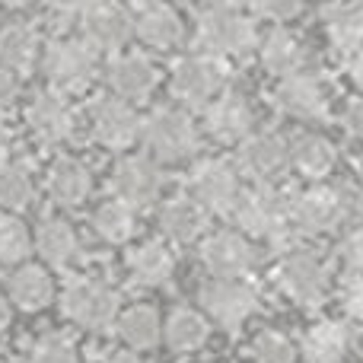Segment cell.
I'll list each match as a JSON object with an SVG mask.
<instances>
[{
  "instance_id": "f6af8a7d",
  "label": "cell",
  "mask_w": 363,
  "mask_h": 363,
  "mask_svg": "<svg viewBox=\"0 0 363 363\" xmlns=\"http://www.w3.org/2000/svg\"><path fill=\"white\" fill-rule=\"evenodd\" d=\"M207 4H211L213 10H239V6H245L249 0H207Z\"/></svg>"
},
{
  "instance_id": "f546056e",
  "label": "cell",
  "mask_w": 363,
  "mask_h": 363,
  "mask_svg": "<svg viewBox=\"0 0 363 363\" xmlns=\"http://www.w3.org/2000/svg\"><path fill=\"white\" fill-rule=\"evenodd\" d=\"M207 341V322L194 309H176L166 322V345L172 351H198Z\"/></svg>"
},
{
  "instance_id": "5b68a950",
  "label": "cell",
  "mask_w": 363,
  "mask_h": 363,
  "mask_svg": "<svg viewBox=\"0 0 363 363\" xmlns=\"http://www.w3.org/2000/svg\"><path fill=\"white\" fill-rule=\"evenodd\" d=\"M226 83V67L217 57L204 55H188L182 57L172 70V93L185 99L188 106H204L223 89Z\"/></svg>"
},
{
  "instance_id": "603a6c76",
  "label": "cell",
  "mask_w": 363,
  "mask_h": 363,
  "mask_svg": "<svg viewBox=\"0 0 363 363\" xmlns=\"http://www.w3.org/2000/svg\"><path fill=\"white\" fill-rule=\"evenodd\" d=\"M325 32L332 38L335 48L354 51L363 45V4L360 0H347V4H335L325 10Z\"/></svg>"
},
{
  "instance_id": "4fadbf2b",
  "label": "cell",
  "mask_w": 363,
  "mask_h": 363,
  "mask_svg": "<svg viewBox=\"0 0 363 363\" xmlns=\"http://www.w3.org/2000/svg\"><path fill=\"white\" fill-rule=\"evenodd\" d=\"M281 287L287 290L290 300L303 303H319L325 294V268H322L319 258L313 255H287L281 264Z\"/></svg>"
},
{
  "instance_id": "4316f807",
  "label": "cell",
  "mask_w": 363,
  "mask_h": 363,
  "mask_svg": "<svg viewBox=\"0 0 363 363\" xmlns=\"http://www.w3.org/2000/svg\"><path fill=\"white\" fill-rule=\"evenodd\" d=\"M290 163L306 179H322V176H328L335 166V147L328 144L325 138H319V134H306V138H300L294 144Z\"/></svg>"
},
{
  "instance_id": "83f0119b",
  "label": "cell",
  "mask_w": 363,
  "mask_h": 363,
  "mask_svg": "<svg viewBox=\"0 0 363 363\" xmlns=\"http://www.w3.org/2000/svg\"><path fill=\"white\" fill-rule=\"evenodd\" d=\"M347 351V335L335 322H319L309 328L306 341H303V354L309 363H341Z\"/></svg>"
},
{
  "instance_id": "681fc988",
  "label": "cell",
  "mask_w": 363,
  "mask_h": 363,
  "mask_svg": "<svg viewBox=\"0 0 363 363\" xmlns=\"http://www.w3.org/2000/svg\"><path fill=\"white\" fill-rule=\"evenodd\" d=\"M6 147H10V138H6V131L0 128V163H4V157H6Z\"/></svg>"
},
{
  "instance_id": "ffe728a7",
  "label": "cell",
  "mask_w": 363,
  "mask_h": 363,
  "mask_svg": "<svg viewBox=\"0 0 363 363\" xmlns=\"http://www.w3.org/2000/svg\"><path fill=\"white\" fill-rule=\"evenodd\" d=\"M252 121H255V115H252V106L242 96H223V99L211 108V115H207V128H211V134L220 144H236V140H242L245 134L252 131Z\"/></svg>"
},
{
  "instance_id": "7bdbcfd3",
  "label": "cell",
  "mask_w": 363,
  "mask_h": 363,
  "mask_svg": "<svg viewBox=\"0 0 363 363\" xmlns=\"http://www.w3.org/2000/svg\"><path fill=\"white\" fill-rule=\"evenodd\" d=\"M347 74H351V83H354V86H357L360 93H363V51H360V55L351 61V67H347Z\"/></svg>"
},
{
  "instance_id": "7dc6e473",
  "label": "cell",
  "mask_w": 363,
  "mask_h": 363,
  "mask_svg": "<svg viewBox=\"0 0 363 363\" xmlns=\"http://www.w3.org/2000/svg\"><path fill=\"white\" fill-rule=\"evenodd\" d=\"M6 325H10V306H6V303L0 300V332H4Z\"/></svg>"
},
{
  "instance_id": "7c38bea8",
  "label": "cell",
  "mask_w": 363,
  "mask_h": 363,
  "mask_svg": "<svg viewBox=\"0 0 363 363\" xmlns=\"http://www.w3.org/2000/svg\"><path fill=\"white\" fill-rule=\"evenodd\" d=\"M345 213V198L332 188H309L290 207V220L300 226L303 233H322L332 230L338 217Z\"/></svg>"
},
{
  "instance_id": "f1b7e54d",
  "label": "cell",
  "mask_w": 363,
  "mask_h": 363,
  "mask_svg": "<svg viewBox=\"0 0 363 363\" xmlns=\"http://www.w3.org/2000/svg\"><path fill=\"white\" fill-rule=\"evenodd\" d=\"M128 268L140 284H163L172 274V255L163 242H140L138 249H131Z\"/></svg>"
},
{
  "instance_id": "8d00e7d4",
  "label": "cell",
  "mask_w": 363,
  "mask_h": 363,
  "mask_svg": "<svg viewBox=\"0 0 363 363\" xmlns=\"http://www.w3.org/2000/svg\"><path fill=\"white\" fill-rule=\"evenodd\" d=\"M252 354H255L258 363H294L296 357L290 338L281 332H262L255 338V345H252Z\"/></svg>"
},
{
  "instance_id": "3957f363",
  "label": "cell",
  "mask_w": 363,
  "mask_h": 363,
  "mask_svg": "<svg viewBox=\"0 0 363 363\" xmlns=\"http://www.w3.org/2000/svg\"><path fill=\"white\" fill-rule=\"evenodd\" d=\"M198 45L211 51L213 57L220 55H242L255 45V23L239 16L236 10H213L204 13L198 23Z\"/></svg>"
},
{
  "instance_id": "d4e9b609",
  "label": "cell",
  "mask_w": 363,
  "mask_h": 363,
  "mask_svg": "<svg viewBox=\"0 0 363 363\" xmlns=\"http://www.w3.org/2000/svg\"><path fill=\"white\" fill-rule=\"evenodd\" d=\"M35 57H38V42L29 26L13 23V26H6V29H0V64H4L6 70H13V74H29Z\"/></svg>"
},
{
  "instance_id": "e0dca14e",
  "label": "cell",
  "mask_w": 363,
  "mask_h": 363,
  "mask_svg": "<svg viewBox=\"0 0 363 363\" xmlns=\"http://www.w3.org/2000/svg\"><path fill=\"white\" fill-rule=\"evenodd\" d=\"M204 264L217 277H239L252 264V245L236 233H217L204 242Z\"/></svg>"
},
{
  "instance_id": "f907efd6",
  "label": "cell",
  "mask_w": 363,
  "mask_h": 363,
  "mask_svg": "<svg viewBox=\"0 0 363 363\" xmlns=\"http://www.w3.org/2000/svg\"><path fill=\"white\" fill-rule=\"evenodd\" d=\"M0 363H4V360H0Z\"/></svg>"
},
{
  "instance_id": "1f68e13d",
  "label": "cell",
  "mask_w": 363,
  "mask_h": 363,
  "mask_svg": "<svg viewBox=\"0 0 363 363\" xmlns=\"http://www.w3.org/2000/svg\"><path fill=\"white\" fill-rule=\"evenodd\" d=\"M262 61L271 74H294L303 61V48L290 32L284 29H274L264 35V45H262Z\"/></svg>"
},
{
  "instance_id": "74e56055",
  "label": "cell",
  "mask_w": 363,
  "mask_h": 363,
  "mask_svg": "<svg viewBox=\"0 0 363 363\" xmlns=\"http://www.w3.org/2000/svg\"><path fill=\"white\" fill-rule=\"evenodd\" d=\"M255 6L271 19H294L303 10V0H255Z\"/></svg>"
},
{
  "instance_id": "9a60e30c",
  "label": "cell",
  "mask_w": 363,
  "mask_h": 363,
  "mask_svg": "<svg viewBox=\"0 0 363 363\" xmlns=\"http://www.w3.org/2000/svg\"><path fill=\"white\" fill-rule=\"evenodd\" d=\"M277 106L281 112L294 115V118H303V121H313V118H322L325 115V106H328V93L315 77H287V80L277 86Z\"/></svg>"
},
{
  "instance_id": "277c9868",
  "label": "cell",
  "mask_w": 363,
  "mask_h": 363,
  "mask_svg": "<svg viewBox=\"0 0 363 363\" xmlns=\"http://www.w3.org/2000/svg\"><path fill=\"white\" fill-rule=\"evenodd\" d=\"M93 42H80V38H55L42 55V70L55 86H80L93 77Z\"/></svg>"
},
{
  "instance_id": "f35d334b",
  "label": "cell",
  "mask_w": 363,
  "mask_h": 363,
  "mask_svg": "<svg viewBox=\"0 0 363 363\" xmlns=\"http://www.w3.org/2000/svg\"><path fill=\"white\" fill-rule=\"evenodd\" d=\"M341 258H345V264L351 271H363V226H357V230L345 239V245H341Z\"/></svg>"
},
{
  "instance_id": "8992f818",
  "label": "cell",
  "mask_w": 363,
  "mask_h": 363,
  "mask_svg": "<svg viewBox=\"0 0 363 363\" xmlns=\"http://www.w3.org/2000/svg\"><path fill=\"white\" fill-rule=\"evenodd\" d=\"M140 118L134 115V108L128 106L121 96H102L93 106V134L99 144L112 147V150H128L131 144H138Z\"/></svg>"
},
{
  "instance_id": "44dd1931",
  "label": "cell",
  "mask_w": 363,
  "mask_h": 363,
  "mask_svg": "<svg viewBox=\"0 0 363 363\" xmlns=\"http://www.w3.org/2000/svg\"><path fill=\"white\" fill-rule=\"evenodd\" d=\"M6 290H10V300L16 303L19 309H29V313L48 306L51 294H55L48 271L38 268V264H26V268L13 271L10 281H6Z\"/></svg>"
},
{
  "instance_id": "5bb4252c",
  "label": "cell",
  "mask_w": 363,
  "mask_h": 363,
  "mask_svg": "<svg viewBox=\"0 0 363 363\" xmlns=\"http://www.w3.org/2000/svg\"><path fill=\"white\" fill-rule=\"evenodd\" d=\"M157 67L144 55H121L108 64V86L121 99H147L157 86Z\"/></svg>"
},
{
  "instance_id": "cb8c5ba5",
  "label": "cell",
  "mask_w": 363,
  "mask_h": 363,
  "mask_svg": "<svg viewBox=\"0 0 363 363\" xmlns=\"http://www.w3.org/2000/svg\"><path fill=\"white\" fill-rule=\"evenodd\" d=\"M48 191L57 204H67V207L86 201V194H89L86 166L77 163V160H57L48 172Z\"/></svg>"
},
{
  "instance_id": "6da1fadb",
  "label": "cell",
  "mask_w": 363,
  "mask_h": 363,
  "mask_svg": "<svg viewBox=\"0 0 363 363\" xmlns=\"http://www.w3.org/2000/svg\"><path fill=\"white\" fill-rule=\"evenodd\" d=\"M61 309L77 325L89 328V332H102L118 315V294H112L108 287H102L96 281H74L64 290Z\"/></svg>"
},
{
  "instance_id": "bcb514c9",
  "label": "cell",
  "mask_w": 363,
  "mask_h": 363,
  "mask_svg": "<svg viewBox=\"0 0 363 363\" xmlns=\"http://www.w3.org/2000/svg\"><path fill=\"white\" fill-rule=\"evenodd\" d=\"M106 363H140V360L134 357V354H128V351H118V354H112Z\"/></svg>"
},
{
  "instance_id": "d6986e66",
  "label": "cell",
  "mask_w": 363,
  "mask_h": 363,
  "mask_svg": "<svg viewBox=\"0 0 363 363\" xmlns=\"http://www.w3.org/2000/svg\"><path fill=\"white\" fill-rule=\"evenodd\" d=\"M29 125L45 144H57L70 134L74 118H70L67 102L57 93H38L29 106Z\"/></svg>"
},
{
  "instance_id": "ba28073f",
  "label": "cell",
  "mask_w": 363,
  "mask_h": 363,
  "mask_svg": "<svg viewBox=\"0 0 363 363\" xmlns=\"http://www.w3.org/2000/svg\"><path fill=\"white\" fill-rule=\"evenodd\" d=\"M201 303L204 309L226 328H236L242 319H249L255 309L258 296L252 284H242L236 277H217V281L204 284L201 290Z\"/></svg>"
},
{
  "instance_id": "30bf717a",
  "label": "cell",
  "mask_w": 363,
  "mask_h": 363,
  "mask_svg": "<svg viewBox=\"0 0 363 363\" xmlns=\"http://www.w3.org/2000/svg\"><path fill=\"white\" fill-rule=\"evenodd\" d=\"M239 182L236 172L230 169L220 160H211V163L198 166L191 176V198L198 201L204 211H233L239 201Z\"/></svg>"
},
{
  "instance_id": "2e32d148",
  "label": "cell",
  "mask_w": 363,
  "mask_h": 363,
  "mask_svg": "<svg viewBox=\"0 0 363 363\" xmlns=\"http://www.w3.org/2000/svg\"><path fill=\"white\" fill-rule=\"evenodd\" d=\"M287 160H290V150L277 134H258V138L245 140L242 153H239L242 169L258 182L277 179L284 172V166H287Z\"/></svg>"
},
{
  "instance_id": "52a82bcc",
  "label": "cell",
  "mask_w": 363,
  "mask_h": 363,
  "mask_svg": "<svg viewBox=\"0 0 363 363\" xmlns=\"http://www.w3.org/2000/svg\"><path fill=\"white\" fill-rule=\"evenodd\" d=\"M233 213H236L239 226H242L245 233L264 236V239H281L284 226H287V220H290V211L284 207V201L277 198L274 191H268V188L239 194Z\"/></svg>"
},
{
  "instance_id": "484cf974",
  "label": "cell",
  "mask_w": 363,
  "mask_h": 363,
  "mask_svg": "<svg viewBox=\"0 0 363 363\" xmlns=\"http://www.w3.org/2000/svg\"><path fill=\"white\" fill-rule=\"evenodd\" d=\"M35 249L48 264H67L77 255V233L67 220L51 217L38 226L35 233Z\"/></svg>"
},
{
  "instance_id": "e575fe53",
  "label": "cell",
  "mask_w": 363,
  "mask_h": 363,
  "mask_svg": "<svg viewBox=\"0 0 363 363\" xmlns=\"http://www.w3.org/2000/svg\"><path fill=\"white\" fill-rule=\"evenodd\" d=\"M29 230L19 217H10V213H0V262L16 264L26 258L29 252Z\"/></svg>"
},
{
  "instance_id": "836d02e7",
  "label": "cell",
  "mask_w": 363,
  "mask_h": 363,
  "mask_svg": "<svg viewBox=\"0 0 363 363\" xmlns=\"http://www.w3.org/2000/svg\"><path fill=\"white\" fill-rule=\"evenodd\" d=\"M32 201V179L23 166L0 163V207L19 211Z\"/></svg>"
},
{
  "instance_id": "d6a6232c",
  "label": "cell",
  "mask_w": 363,
  "mask_h": 363,
  "mask_svg": "<svg viewBox=\"0 0 363 363\" xmlns=\"http://www.w3.org/2000/svg\"><path fill=\"white\" fill-rule=\"evenodd\" d=\"M93 230H96V236L106 239V242H125V239L134 233V211H131V204H125L121 198L102 204L99 211L93 213Z\"/></svg>"
},
{
  "instance_id": "b9f144b4",
  "label": "cell",
  "mask_w": 363,
  "mask_h": 363,
  "mask_svg": "<svg viewBox=\"0 0 363 363\" xmlns=\"http://www.w3.org/2000/svg\"><path fill=\"white\" fill-rule=\"evenodd\" d=\"M345 125H347V131H351L354 138H360V140H363V99H354L351 106H347V112H345Z\"/></svg>"
},
{
  "instance_id": "ab89813d",
  "label": "cell",
  "mask_w": 363,
  "mask_h": 363,
  "mask_svg": "<svg viewBox=\"0 0 363 363\" xmlns=\"http://www.w3.org/2000/svg\"><path fill=\"white\" fill-rule=\"evenodd\" d=\"M345 313L351 319L363 322V281H354L351 287L345 290Z\"/></svg>"
},
{
  "instance_id": "c3c4849f",
  "label": "cell",
  "mask_w": 363,
  "mask_h": 363,
  "mask_svg": "<svg viewBox=\"0 0 363 363\" xmlns=\"http://www.w3.org/2000/svg\"><path fill=\"white\" fill-rule=\"evenodd\" d=\"M4 6H10V10H23V6H29L32 0H0Z\"/></svg>"
},
{
  "instance_id": "ac0fdd59",
  "label": "cell",
  "mask_w": 363,
  "mask_h": 363,
  "mask_svg": "<svg viewBox=\"0 0 363 363\" xmlns=\"http://www.w3.org/2000/svg\"><path fill=\"white\" fill-rule=\"evenodd\" d=\"M138 35L144 38L150 48H160V51H169L185 38V26H182L179 13L166 4H144L140 10V19H138Z\"/></svg>"
},
{
  "instance_id": "ee69618b",
  "label": "cell",
  "mask_w": 363,
  "mask_h": 363,
  "mask_svg": "<svg viewBox=\"0 0 363 363\" xmlns=\"http://www.w3.org/2000/svg\"><path fill=\"white\" fill-rule=\"evenodd\" d=\"M45 4L51 6V10H61V13H70V10H77V6L83 4V0H45Z\"/></svg>"
},
{
  "instance_id": "d590c367",
  "label": "cell",
  "mask_w": 363,
  "mask_h": 363,
  "mask_svg": "<svg viewBox=\"0 0 363 363\" xmlns=\"http://www.w3.org/2000/svg\"><path fill=\"white\" fill-rule=\"evenodd\" d=\"M32 363H80V357H77V347L67 335L48 332L32 347Z\"/></svg>"
},
{
  "instance_id": "8fae6325",
  "label": "cell",
  "mask_w": 363,
  "mask_h": 363,
  "mask_svg": "<svg viewBox=\"0 0 363 363\" xmlns=\"http://www.w3.org/2000/svg\"><path fill=\"white\" fill-rule=\"evenodd\" d=\"M112 185L118 191V198L131 207H150L160 198V188H163V176L150 160H121L112 172Z\"/></svg>"
},
{
  "instance_id": "9c48e42d",
  "label": "cell",
  "mask_w": 363,
  "mask_h": 363,
  "mask_svg": "<svg viewBox=\"0 0 363 363\" xmlns=\"http://www.w3.org/2000/svg\"><path fill=\"white\" fill-rule=\"evenodd\" d=\"M83 29L96 48H121L134 32V19L118 0H89L83 10Z\"/></svg>"
},
{
  "instance_id": "60d3db41",
  "label": "cell",
  "mask_w": 363,
  "mask_h": 363,
  "mask_svg": "<svg viewBox=\"0 0 363 363\" xmlns=\"http://www.w3.org/2000/svg\"><path fill=\"white\" fill-rule=\"evenodd\" d=\"M13 99H16V74L6 70V67H0V112L10 108Z\"/></svg>"
},
{
  "instance_id": "4dcf8cb0",
  "label": "cell",
  "mask_w": 363,
  "mask_h": 363,
  "mask_svg": "<svg viewBox=\"0 0 363 363\" xmlns=\"http://www.w3.org/2000/svg\"><path fill=\"white\" fill-rule=\"evenodd\" d=\"M118 332H121V338H125L131 347H138V351L153 347L160 341V315H157V309L131 306L118 319Z\"/></svg>"
},
{
  "instance_id": "7402d4cb",
  "label": "cell",
  "mask_w": 363,
  "mask_h": 363,
  "mask_svg": "<svg viewBox=\"0 0 363 363\" xmlns=\"http://www.w3.org/2000/svg\"><path fill=\"white\" fill-rule=\"evenodd\" d=\"M204 207L198 204L194 198H179V201H169V204L160 211V226L169 239L176 242H191L204 233Z\"/></svg>"
},
{
  "instance_id": "7a4b0ae2",
  "label": "cell",
  "mask_w": 363,
  "mask_h": 363,
  "mask_svg": "<svg viewBox=\"0 0 363 363\" xmlns=\"http://www.w3.org/2000/svg\"><path fill=\"white\" fill-rule=\"evenodd\" d=\"M144 144L150 147L153 157L160 160H182L198 147V131L191 118L179 108H157L144 121Z\"/></svg>"
}]
</instances>
